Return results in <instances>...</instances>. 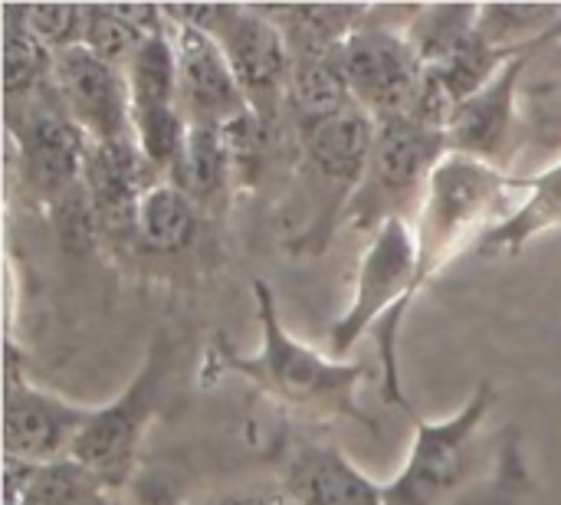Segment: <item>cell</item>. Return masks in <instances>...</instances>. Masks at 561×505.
<instances>
[{
    "label": "cell",
    "mask_w": 561,
    "mask_h": 505,
    "mask_svg": "<svg viewBox=\"0 0 561 505\" xmlns=\"http://www.w3.org/2000/svg\"><path fill=\"white\" fill-rule=\"evenodd\" d=\"M375 135L378 122L358 105L325 122L296 128L299 174L306 177L312 197H319V207L312 220L302 227V233L286 240V250L293 256H319L332 246L335 233L342 230V217L368 168Z\"/></svg>",
    "instance_id": "cell-5"
},
{
    "label": "cell",
    "mask_w": 561,
    "mask_h": 505,
    "mask_svg": "<svg viewBox=\"0 0 561 505\" xmlns=\"http://www.w3.org/2000/svg\"><path fill=\"white\" fill-rule=\"evenodd\" d=\"M447 151L450 145L440 128H427L408 118L378 122L368 168L342 217V227L371 237L391 220L414 223L424 207L427 184Z\"/></svg>",
    "instance_id": "cell-6"
},
{
    "label": "cell",
    "mask_w": 561,
    "mask_h": 505,
    "mask_svg": "<svg viewBox=\"0 0 561 505\" xmlns=\"http://www.w3.org/2000/svg\"><path fill=\"white\" fill-rule=\"evenodd\" d=\"M276 473L279 496L289 505H385V486L368 480L329 440L286 437Z\"/></svg>",
    "instance_id": "cell-15"
},
{
    "label": "cell",
    "mask_w": 561,
    "mask_h": 505,
    "mask_svg": "<svg viewBox=\"0 0 561 505\" xmlns=\"http://www.w3.org/2000/svg\"><path fill=\"white\" fill-rule=\"evenodd\" d=\"M480 3H431L414 7L404 20L408 43L427 69L444 66L477 30Z\"/></svg>",
    "instance_id": "cell-25"
},
{
    "label": "cell",
    "mask_w": 561,
    "mask_h": 505,
    "mask_svg": "<svg viewBox=\"0 0 561 505\" xmlns=\"http://www.w3.org/2000/svg\"><path fill=\"white\" fill-rule=\"evenodd\" d=\"M391 10H371L345 39V76L355 95V105L365 108L375 122H414L427 66L417 59L408 43L404 23L391 20Z\"/></svg>",
    "instance_id": "cell-9"
},
{
    "label": "cell",
    "mask_w": 561,
    "mask_h": 505,
    "mask_svg": "<svg viewBox=\"0 0 561 505\" xmlns=\"http://www.w3.org/2000/svg\"><path fill=\"white\" fill-rule=\"evenodd\" d=\"M355 105L348 76H345V46L293 53V79H289V125L306 128L342 115Z\"/></svg>",
    "instance_id": "cell-18"
},
{
    "label": "cell",
    "mask_w": 561,
    "mask_h": 505,
    "mask_svg": "<svg viewBox=\"0 0 561 505\" xmlns=\"http://www.w3.org/2000/svg\"><path fill=\"white\" fill-rule=\"evenodd\" d=\"M26 23L53 53L82 46L85 3H26Z\"/></svg>",
    "instance_id": "cell-28"
},
{
    "label": "cell",
    "mask_w": 561,
    "mask_h": 505,
    "mask_svg": "<svg viewBox=\"0 0 561 505\" xmlns=\"http://www.w3.org/2000/svg\"><path fill=\"white\" fill-rule=\"evenodd\" d=\"M197 505H289L279 493H230V496H214Z\"/></svg>",
    "instance_id": "cell-29"
},
{
    "label": "cell",
    "mask_w": 561,
    "mask_h": 505,
    "mask_svg": "<svg viewBox=\"0 0 561 505\" xmlns=\"http://www.w3.org/2000/svg\"><path fill=\"white\" fill-rule=\"evenodd\" d=\"M201 217L204 214L197 210V204L174 181L161 177L141 197L135 243L148 253H158V256L181 253L194 243Z\"/></svg>",
    "instance_id": "cell-21"
},
{
    "label": "cell",
    "mask_w": 561,
    "mask_h": 505,
    "mask_svg": "<svg viewBox=\"0 0 561 505\" xmlns=\"http://www.w3.org/2000/svg\"><path fill=\"white\" fill-rule=\"evenodd\" d=\"M168 30L178 53V108L184 122L227 128L237 118L250 115V102L220 43L171 16H168Z\"/></svg>",
    "instance_id": "cell-14"
},
{
    "label": "cell",
    "mask_w": 561,
    "mask_h": 505,
    "mask_svg": "<svg viewBox=\"0 0 561 505\" xmlns=\"http://www.w3.org/2000/svg\"><path fill=\"white\" fill-rule=\"evenodd\" d=\"M53 92L89 141H131V92L122 69L85 46L59 49L53 59Z\"/></svg>",
    "instance_id": "cell-12"
},
{
    "label": "cell",
    "mask_w": 561,
    "mask_h": 505,
    "mask_svg": "<svg viewBox=\"0 0 561 505\" xmlns=\"http://www.w3.org/2000/svg\"><path fill=\"white\" fill-rule=\"evenodd\" d=\"M164 16L194 26L220 43L250 102V112L273 131L289 118L293 53L283 30L250 3H161Z\"/></svg>",
    "instance_id": "cell-4"
},
{
    "label": "cell",
    "mask_w": 561,
    "mask_h": 505,
    "mask_svg": "<svg viewBox=\"0 0 561 505\" xmlns=\"http://www.w3.org/2000/svg\"><path fill=\"white\" fill-rule=\"evenodd\" d=\"M510 187H516V181L506 171L460 151L444 154L414 220L417 273L411 306L447 269V263H454L463 250L480 246Z\"/></svg>",
    "instance_id": "cell-3"
},
{
    "label": "cell",
    "mask_w": 561,
    "mask_h": 505,
    "mask_svg": "<svg viewBox=\"0 0 561 505\" xmlns=\"http://www.w3.org/2000/svg\"><path fill=\"white\" fill-rule=\"evenodd\" d=\"M3 30V95L7 108L26 105L53 92V59L56 53L30 30L26 7L7 3L0 13Z\"/></svg>",
    "instance_id": "cell-19"
},
{
    "label": "cell",
    "mask_w": 561,
    "mask_h": 505,
    "mask_svg": "<svg viewBox=\"0 0 561 505\" xmlns=\"http://www.w3.org/2000/svg\"><path fill=\"white\" fill-rule=\"evenodd\" d=\"M161 181V174L148 164L138 141H92L85 154L82 184L89 191L99 233L108 243H135L138 207L145 191Z\"/></svg>",
    "instance_id": "cell-16"
},
{
    "label": "cell",
    "mask_w": 561,
    "mask_h": 505,
    "mask_svg": "<svg viewBox=\"0 0 561 505\" xmlns=\"http://www.w3.org/2000/svg\"><path fill=\"white\" fill-rule=\"evenodd\" d=\"M125 79L131 92V115L178 108V53L171 43L168 16L164 26L138 46L125 66Z\"/></svg>",
    "instance_id": "cell-24"
},
{
    "label": "cell",
    "mask_w": 561,
    "mask_h": 505,
    "mask_svg": "<svg viewBox=\"0 0 561 505\" xmlns=\"http://www.w3.org/2000/svg\"><path fill=\"white\" fill-rule=\"evenodd\" d=\"M7 128L20 154L23 187L39 200L53 204L66 191L82 184L89 138L66 115L56 92H46L26 105L7 108Z\"/></svg>",
    "instance_id": "cell-10"
},
{
    "label": "cell",
    "mask_w": 561,
    "mask_h": 505,
    "mask_svg": "<svg viewBox=\"0 0 561 505\" xmlns=\"http://www.w3.org/2000/svg\"><path fill=\"white\" fill-rule=\"evenodd\" d=\"M256 319L263 345L256 355H237L224 335L214 338L204 358V375H237L253 385L263 398H273L286 411L316 417V421H355L375 431L371 414L358 404V385L365 381V365H348L319 355L316 348L293 338L276 309L273 286L253 283Z\"/></svg>",
    "instance_id": "cell-1"
},
{
    "label": "cell",
    "mask_w": 561,
    "mask_h": 505,
    "mask_svg": "<svg viewBox=\"0 0 561 505\" xmlns=\"http://www.w3.org/2000/svg\"><path fill=\"white\" fill-rule=\"evenodd\" d=\"M414 273H417L414 223L408 220L385 223L378 233H371L362 253L348 312L339 315L335 325L329 329V348L335 355H348L365 338V332L378 329L385 398L401 411L408 408V398L398 371V332L411 312Z\"/></svg>",
    "instance_id": "cell-2"
},
{
    "label": "cell",
    "mask_w": 561,
    "mask_h": 505,
    "mask_svg": "<svg viewBox=\"0 0 561 505\" xmlns=\"http://www.w3.org/2000/svg\"><path fill=\"white\" fill-rule=\"evenodd\" d=\"M519 187L529 191L523 207H516L500 223H493L486 230V237L480 240L477 253H483V256L519 253L539 233L561 227V158L556 164H549L542 174L519 181Z\"/></svg>",
    "instance_id": "cell-20"
},
{
    "label": "cell",
    "mask_w": 561,
    "mask_h": 505,
    "mask_svg": "<svg viewBox=\"0 0 561 505\" xmlns=\"http://www.w3.org/2000/svg\"><path fill=\"white\" fill-rule=\"evenodd\" d=\"M493 408V385L483 381L473 398L447 421H424L411 404L404 414L414 424V444L404 470L385 486V505H457L480 473L477 437Z\"/></svg>",
    "instance_id": "cell-7"
},
{
    "label": "cell",
    "mask_w": 561,
    "mask_h": 505,
    "mask_svg": "<svg viewBox=\"0 0 561 505\" xmlns=\"http://www.w3.org/2000/svg\"><path fill=\"white\" fill-rule=\"evenodd\" d=\"M49 220H53V230L59 237V243L72 253H85L92 250L102 233H99V220H95V210H92V200H89V191L85 184L66 191L59 200H53L49 207Z\"/></svg>",
    "instance_id": "cell-27"
},
{
    "label": "cell",
    "mask_w": 561,
    "mask_h": 505,
    "mask_svg": "<svg viewBox=\"0 0 561 505\" xmlns=\"http://www.w3.org/2000/svg\"><path fill=\"white\" fill-rule=\"evenodd\" d=\"M561 3H480L477 33L500 53H526L556 43Z\"/></svg>",
    "instance_id": "cell-23"
},
{
    "label": "cell",
    "mask_w": 561,
    "mask_h": 505,
    "mask_svg": "<svg viewBox=\"0 0 561 505\" xmlns=\"http://www.w3.org/2000/svg\"><path fill=\"white\" fill-rule=\"evenodd\" d=\"M168 181H174L201 214H220L237 191V168L224 128L187 125L184 151Z\"/></svg>",
    "instance_id": "cell-17"
},
{
    "label": "cell",
    "mask_w": 561,
    "mask_h": 505,
    "mask_svg": "<svg viewBox=\"0 0 561 505\" xmlns=\"http://www.w3.org/2000/svg\"><path fill=\"white\" fill-rule=\"evenodd\" d=\"M95 408L69 404L26 381L16 368V348L7 345V381H3V457L49 467L69 460L72 444L92 421Z\"/></svg>",
    "instance_id": "cell-11"
},
{
    "label": "cell",
    "mask_w": 561,
    "mask_h": 505,
    "mask_svg": "<svg viewBox=\"0 0 561 505\" xmlns=\"http://www.w3.org/2000/svg\"><path fill=\"white\" fill-rule=\"evenodd\" d=\"M539 49H526L519 56H513L477 95L463 99L444 135L450 151L480 158L500 171H506L519 151V112H516V92H519V79L529 69L533 56Z\"/></svg>",
    "instance_id": "cell-13"
},
{
    "label": "cell",
    "mask_w": 561,
    "mask_h": 505,
    "mask_svg": "<svg viewBox=\"0 0 561 505\" xmlns=\"http://www.w3.org/2000/svg\"><path fill=\"white\" fill-rule=\"evenodd\" d=\"M260 10L283 30L289 53L345 46V39L368 13L358 3H266Z\"/></svg>",
    "instance_id": "cell-22"
},
{
    "label": "cell",
    "mask_w": 561,
    "mask_h": 505,
    "mask_svg": "<svg viewBox=\"0 0 561 505\" xmlns=\"http://www.w3.org/2000/svg\"><path fill=\"white\" fill-rule=\"evenodd\" d=\"M3 505H122L118 493L102 486L85 467L76 460H59L49 467H36L16 500Z\"/></svg>",
    "instance_id": "cell-26"
},
{
    "label": "cell",
    "mask_w": 561,
    "mask_h": 505,
    "mask_svg": "<svg viewBox=\"0 0 561 505\" xmlns=\"http://www.w3.org/2000/svg\"><path fill=\"white\" fill-rule=\"evenodd\" d=\"M168 505H174V503H168Z\"/></svg>",
    "instance_id": "cell-30"
},
{
    "label": "cell",
    "mask_w": 561,
    "mask_h": 505,
    "mask_svg": "<svg viewBox=\"0 0 561 505\" xmlns=\"http://www.w3.org/2000/svg\"><path fill=\"white\" fill-rule=\"evenodd\" d=\"M168 365H171V345L164 335H158L131 385L105 408H95L92 421L72 444L69 460L85 467L112 493H122L135 480L148 424L158 414Z\"/></svg>",
    "instance_id": "cell-8"
}]
</instances>
